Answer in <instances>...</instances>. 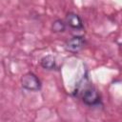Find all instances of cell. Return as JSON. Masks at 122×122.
<instances>
[{"mask_svg":"<svg viewBox=\"0 0 122 122\" xmlns=\"http://www.w3.org/2000/svg\"><path fill=\"white\" fill-rule=\"evenodd\" d=\"M76 94L80 96L82 101L89 106H93L100 102V96L96 89L84 79L82 83L78 84L76 88Z\"/></svg>","mask_w":122,"mask_h":122,"instance_id":"cell-1","label":"cell"},{"mask_svg":"<svg viewBox=\"0 0 122 122\" xmlns=\"http://www.w3.org/2000/svg\"><path fill=\"white\" fill-rule=\"evenodd\" d=\"M21 85L24 89L29 91H38L41 88L40 80L37 76L31 72H28L24 74L21 78Z\"/></svg>","mask_w":122,"mask_h":122,"instance_id":"cell-2","label":"cell"},{"mask_svg":"<svg viewBox=\"0 0 122 122\" xmlns=\"http://www.w3.org/2000/svg\"><path fill=\"white\" fill-rule=\"evenodd\" d=\"M85 39L83 36H73L66 43V50L71 52H78L85 46Z\"/></svg>","mask_w":122,"mask_h":122,"instance_id":"cell-3","label":"cell"},{"mask_svg":"<svg viewBox=\"0 0 122 122\" xmlns=\"http://www.w3.org/2000/svg\"><path fill=\"white\" fill-rule=\"evenodd\" d=\"M66 21H67V24L71 29H75V30H81V29H83L82 20L79 17V15H77L76 13H73V12L68 13L67 14Z\"/></svg>","mask_w":122,"mask_h":122,"instance_id":"cell-4","label":"cell"},{"mask_svg":"<svg viewBox=\"0 0 122 122\" xmlns=\"http://www.w3.org/2000/svg\"><path fill=\"white\" fill-rule=\"evenodd\" d=\"M41 66L46 70H53L56 67V61L55 58L52 55H46L44 56L40 61Z\"/></svg>","mask_w":122,"mask_h":122,"instance_id":"cell-5","label":"cell"},{"mask_svg":"<svg viewBox=\"0 0 122 122\" xmlns=\"http://www.w3.org/2000/svg\"><path fill=\"white\" fill-rule=\"evenodd\" d=\"M52 30L54 32H62L65 30L66 29V25L63 21L61 20H55L53 23H52V27H51Z\"/></svg>","mask_w":122,"mask_h":122,"instance_id":"cell-6","label":"cell"}]
</instances>
